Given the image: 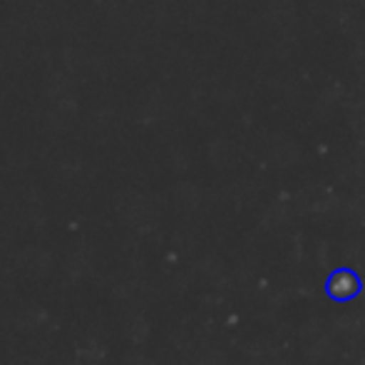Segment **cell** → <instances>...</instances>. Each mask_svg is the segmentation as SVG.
<instances>
[{
    "label": "cell",
    "instance_id": "6da1fadb",
    "mask_svg": "<svg viewBox=\"0 0 365 365\" xmlns=\"http://www.w3.org/2000/svg\"><path fill=\"white\" fill-rule=\"evenodd\" d=\"M328 293L338 301H346V298H353L358 293V279L351 274L348 269H341L331 276L328 281Z\"/></svg>",
    "mask_w": 365,
    "mask_h": 365
}]
</instances>
